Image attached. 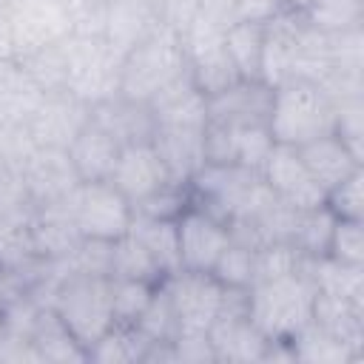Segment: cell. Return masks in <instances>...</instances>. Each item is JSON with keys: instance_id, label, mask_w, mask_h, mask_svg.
<instances>
[{"instance_id": "11", "label": "cell", "mask_w": 364, "mask_h": 364, "mask_svg": "<svg viewBox=\"0 0 364 364\" xmlns=\"http://www.w3.org/2000/svg\"><path fill=\"white\" fill-rule=\"evenodd\" d=\"M91 105L68 91L43 94L34 114L26 119V131L37 148H68L71 139L88 125Z\"/></svg>"}, {"instance_id": "3", "label": "cell", "mask_w": 364, "mask_h": 364, "mask_svg": "<svg viewBox=\"0 0 364 364\" xmlns=\"http://www.w3.org/2000/svg\"><path fill=\"white\" fill-rule=\"evenodd\" d=\"M336 105L310 80H287L273 88L267 128L279 145H304L324 134H333Z\"/></svg>"}, {"instance_id": "33", "label": "cell", "mask_w": 364, "mask_h": 364, "mask_svg": "<svg viewBox=\"0 0 364 364\" xmlns=\"http://www.w3.org/2000/svg\"><path fill=\"white\" fill-rule=\"evenodd\" d=\"M333 225H336V213H333L327 205L301 208L299 216H296V228H293L290 245H293L301 256H307V259L327 256V250H330V236H333Z\"/></svg>"}, {"instance_id": "35", "label": "cell", "mask_w": 364, "mask_h": 364, "mask_svg": "<svg viewBox=\"0 0 364 364\" xmlns=\"http://www.w3.org/2000/svg\"><path fill=\"white\" fill-rule=\"evenodd\" d=\"M301 20L324 34L364 28V0H316Z\"/></svg>"}, {"instance_id": "20", "label": "cell", "mask_w": 364, "mask_h": 364, "mask_svg": "<svg viewBox=\"0 0 364 364\" xmlns=\"http://www.w3.org/2000/svg\"><path fill=\"white\" fill-rule=\"evenodd\" d=\"M91 122L100 125L119 145L151 142L154 136V114L145 102H134L122 94H114L97 105H91Z\"/></svg>"}, {"instance_id": "7", "label": "cell", "mask_w": 364, "mask_h": 364, "mask_svg": "<svg viewBox=\"0 0 364 364\" xmlns=\"http://www.w3.org/2000/svg\"><path fill=\"white\" fill-rule=\"evenodd\" d=\"M65 48H68V80H65L68 94H74L88 105H97L117 94L122 54H117L102 37H82V34H71L65 40Z\"/></svg>"}, {"instance_id": "12", "label": "cell", "mask_w": 364, "mask_h": 364, "mask_svg": "<svg viewBox=\"0 0 364 364\" xmlns=\"http://www.w3.org/2000/svg\"><path fill=\"white\" fill-rule=\"evenodd\" d=\"M176 245H179V270L210 273L222 250L230 245V233L225 222L191 205L176 219Z\"/></svg>"}, {"instance_id": "5", "label": "cell", "mask_w": 364, "mask_h": 364, "mask_svg": "<svg viewBox=\"0 0 364 364\" xmlns=\"http://www.w3.org/2000/svg\"><path fill=\"white\" fill-rule=\"evenodd\" d=\"M54 313L74 333V338L88 350L111 324V276L65 273L51 299Z\"/></svg>"}, {"instance_id": "25", "label": "cell", "mask_w": 364, "mask_h": 364, "mask_svg": "<svg viewBox=\"0 0 364 364\" xmlns=\"http://www.w3.org/2000/svg\"><path fill=\"white\" fill-rule=\"evenodd\" d=\"M313 321L364 355V299H338L316 293Z\"/></svg>"}, {"instance_id": "26", "label": "cell", "mask_w": 364, "mask_h": 364, "mask_svg": "<svg viewBox=\"0 0 364 364\" xmlns=\"http://www.w3.org/2000/svg\"><path fill=\"white\" fill-rule=\"evenodd\" d=\"M31 341L40 353V364H82L88 361V350L74 338V333L63 324V318L54 313V307H43Z\"/></svg>"}, {"instance_id": "34", "label": "cell", "mask_w": 364, "mask_h": 364, "mask_svg": "<svg viewBox=\"0 0 364 364\" xmlns=\"http://www.w3.org/2000/svg\"><path fill=\"white\" fill-rule=\"evenodd\" d=\"M111 279H139V282L159 284V282L165 279V273H162L159 264L151 259V253H148L131 233H125V236L114 239Z\"/></svg>"}, {"instance_id": "6", "label": "cell", "mask_w": 364, "mask_h": 364, "mask_svg": "<svg viewBox=\"0 0 364 364\" xmlns=\"http://www.w3.org/2000/svg\"><path fill=\"white\" fill-rule=\"evenodd\" d=\"M250 287H222L219 313L208 330L216 364H262L267 338L247 313Z\"/></svg>"}, {"instance_id": "31", "label": "cell", "mask_w": 364, "mask_h": 364, "mask_svg": "<svg viewBox=\"0 0 364 364\" xmlns=\"http://www.w3.org/2000/svg\"><path fill=\"white\" fill-rule=\"evenodd\" d=\"M145 347H148V338L134 324H111L88 347V361L91 364H139Z\"/></svg>"}, {"instance_id": "44", "label": "cell", "mask_w": 364, "mask_h": 364, "mask_svg": "<svg viewBox=\"0 0 364 364\" xmlns=\"http://www.w3.org/2000/svg\"><path fill=\"white\" fill-rule=\"evenodd\" d=\"M324 205L336 213V219H364V168L330 188Z\"/></svg>"}, {"instance_id": "45", "label": "cell", "mask_w": 364, "mask_h": 364, "mask_svg": "<svg viewBox=\"0 0 364 364\" xmlns=\"http://www.w3.org/2000/svg\"><path fill=\"white\" fill-rule=\"evenodd\" d=\"M333 134L364 162V100L336 102V125Z\"/></svg>"}, {"instance_id": "43", "label": "cell", "mask_w": 364, "mask_h": 364, "mask_svg": "<svg viewBox=\"0 0 364 364\" xmlns=\"http://www.w3.org/2000/svg\"><path fill=\"white\" fill-rule=\"evenodd\" d=\"M111 256H114V242L108 239H88L82 236L80 245L65 256L68 273H91V276H111Z\"/></svg>"}, {"instance_id": "39", "label": "cell", "mask_w": 364, "mask_h": 364, "mask_svg": "<svg viewBox=\"0 0 364 364\" xmlns=\"http://www.w3.org/2000/svg\"><path fill=\"white\" fill-rule=\"evenodd\" d=\"M148 341H173L179 336V321H176V313L171 307V299L165 293L162 284H156L148 307L142 310V316L136 318L134 324Z\"/></svg>"}, {"instance_id": "30", "label": "cell", "mask_w": 364, "mask_h": 364, "mask_svg": "<svg viewBox=\"0 0 364 364\" xmlns=\"http://www.w3.org/2000/svg\"><path fill=\"white\" fill-rule=\"evenodd\" d=\"M264 23H230L225 28V51L239 80H262Z\"/></svg>"}, {"instance_id": "36", "label": "cell", "mask_w": 364, "mask_h": 364, "mask_svg": "<svg viewBox=\"0 0 364 364\" xmlns=\"http://www.w3.org/2000/svg\"><path fill=\"white\" fill-rule=\"evenodd\" d=\"M37 253L31 247V236H28V225H14V222H3L0 219V270L9 273H20L28 282L31 267L37 264Z\"/></svg>"}, {"instance_id": "14", "label": "cell", "mask_w": 364, "mask_h": 364, "mask_svg": "<svg viewBox=\"0 0 364 364\" xmlns=\"http://www.w3.org/2000/svg\"><path fill=\"white\" fill-rule=\"evenodd\" d=\"M262 179L282 202H287L293 208L324 205V188L313 179V173L307 171V165L299 156V148H293V145H279V142L273 145V151L262 168Z\"/></svg>"}, {"instance_id": "21", "label": "cell", "mask_w": 364, "mask_h": 364, "mask_svg": "<svg viewBox=\"0 0 364 364\" xmlns=\"http://www.w3.org/2000/svg\"><path fill=\"white\" fill-rule=\"evenodd\" d=\"M154 28H159V17L151 0H108L105 3L102 40L117 54L125 57Z\"/></svg>"}, {"instance_id": "53", "label": "cell", "mask_w": 364, "mask_h": 364, "mask_svg": "<svg viewBox=\"0 0 364 364\" xmlns=\"http://www.w3.org/2000/svg\"><path fill=\"white\" fill-rule=\"evenodd\" d=\"M6 3H9V0H0V6H6Z\"/></svg>"}, {"instance_id": "1", "label": "cell", "mask_w": 364, "mask_h": 364, "mask_svg": "<svg viewBox=\"0 0 364 364\" xmlns=\"http://www.w3.org/2000/svg\"><path fill=\"white\" fill-rule=\"evenodd\" d=\"M188 188L191 205L208 210L225 225L233 219L256 216L276 196L259 171H250L239 162H205Z\"/></svg>"}, {"instance_id": "22", "label": "cell", "mask_w": 364, "mask_h": 364, "mask_svg": "<svg viewBox=\"0 0 364 364\" xmlns=\"http://www.w3.org/2000/svg\"><path fill=\"white\" fill-rule=\"evenodd\" d=\"M119 148L122 145L114 136H108L100 125H94L88 119V125L71 139V145L65 151H68V159H71L80 182H108L111 171L117 165Z\"/></svg>"}, {"instance_id": "23", "label": "cell", "mask_w": 364, "mask_h": 364, "mask_svg": "<svg viewBox=\"0 0 364 364\" xmlns=\"http://www.w3.org/2000/svg\"><path fill=\"white\" fill-rule=\"evenodd\" d=\"M299 156L307 165V171L313 173V179L324 188V196H327L330 188H336L350 173L364 168V162L336 134H324L318 139H310V142L299 145Z\"/></svg>"}, {"instance_id": "41", "label": "cell", "mask_w": 364, "mask_h": 364, "mask_svg": "<svg viewBox=\"0 0 364 364\" xmlns=\"http://www.w3.org/2000/svg\"><path fill=\"white\" fill-rule=\"evenodd\" d=\"M253 253H256V247L230 242L210 270L213 279L222 287H250L253 284Z\"/></svg>"}, {"instance_id": "4", "label": "cell", "mask_w": 364, "mask_h": 364, "mask_svg": "<svg viewBox=\"0 0 364 364\" xmlns=\"http://www.w3.org/2000/svg\"><path fill=\"white\" fill-rule=\"evenodd\" d=\"M185 71H188V63H185L179 34L173 28L159 26L122 57L117 94L148 105L156 91H162L168 82H173Z\"/></svg>"}, {"instance_id": "42", "label": "cell", "mask_w": 364, "mask_h": 364, "mask_svg": "<svg viewBox=\"0 0 364 364\" xmlns=\"http://www.w3.org/2000/svg\"><path fill=\"white\" fill-rule=\"evenodd\" d=\"M273 145H276V139L264 122L262 125H236V162L239 165L262 173Z\"/></svg>"}, {"instance_id": "10", "label": "cell", "mask_w": 364, "mask_h": 364, "mask_svg": "<svg viewBox=\"0 0 364 364\" xmlns=\"http://www.w3.org/2000/svg\"><path fill=\"white\" fill-rule=\"evenodd\" d=\"M171 299V307L179 321V333H208L219 304H222V284L213 273L196 270H173L159 282Z\"/></svg>"}, {"instance_id": "24", "label": "cell", "mask_w": 364, "mask_h": 364, "mask_svg": "<svg viewBox=\"0 0 364 364\" xmlns=\"http://www.w3.org/2000/svg\"><path fill=\"white\" fill-rule=\"evenodd\" d=\"M43 91L26 74L17 57L0 60V122L3 125H26V119L40 105Z\"/></svg>"}, {"instance_id": "8", "label": "cell", "mask_w": 364, "mask_h": 364, "mask_svg": "<svg viewBox=\"0 0 364 364\" xmlns=\"http://www.w3.org/2000/svg\"><path fill=\"white\" fill-rule=\"evenodd\" d=\"M6 17L11 26L14 57L60 43L74 31L71 6L65 0H9Z\"/></svg>"}, {"instance_id": "38", "label": "cell", "mask_w": 364, "mask_h": 364, "mask_svg": "<svg viewBox=\"0 0 364 364\" xmlns=\"http://www.w3.org/2000/svg\"><path fill=\"white\" fill-rule=\"evenodd\" d=\"M307 256H301L293 245L287 242H267L259 245L253 253V284L256 282H267V279H279L287 273L301 270Z\"/></svg>"}, {"instance_id": "9", "label": "cell", "mask_w": 364, "mask_h": 364, "mask_svg": "<svg viewBox=\"0 0 364 364\" xmlns=\"http://www.w3.org/2000/svg\"><path fill=\"white\" fill-rule=\"evenodd\" d=\"M134 205L111 182H80L74 193V222L88 239H119L128 233Z\"/></svg>"}, {"instance_id": "17", "label": "cell", "mask_w": 364, "mask_h": 364, "mask_svg": "<svg viewBox=\"0 0 364 364\" xmlns=\"http://www.w3.org/2000/svg\"><path fill=\"white\" fill-rule=\"evenodd\" d=\"M299 31H301V14H293V11H282L270 23H264V43H262L264 85L276 88L287 80H296Z\"/></svg>"}, {"instance_id": "15", "label": "cell", "mask_w": 364, "mask_h": 364, "mask_svg": "<svg viewBox=\"0 0 364 364\" xmlns=\"http://www.w3.org/2000/svg\"><path fill=\"white\" fill-rule=\"evenodd\" d=\"M108 182L131 205H136L139 199H145L148 193H154L156 188L171 182V176L151 142H134V145L119 148V156H117V165H114Z\"/></svg>"}, {"instance_id": "28", "label": "cell", "mask_w": 364, "mask_h": 364, "mask_svg": "<svg viewBox=\"0 0 364 364\" xmlns=\"http://www.w3.org/2000/svg\"><path fill=\"white\" fill-rule=\"evenodd\" d=\"M290 347H293L296 361H301V364H355L364 358L350 344H344L341 338H336L333 333L318 327L316 321L301 327L290 338Z\"/></svg>"}, {"instance_id": "50", "label": "cell", "mask_w": 364, "mask_h": 364, "mask_svg": "<svg viewBox=\"0 0 364 364\" xmlns=\"http://www.w3.org/2000/svg\"><path fill=\"white\" fill-rule=\"evenodd\" d=\"M14 57V40H11V26L6 17V6H0V60Z\"/></svg>"}, {"instance_id": "49", "label": "cell", "mask_w": 364, "mask_h": 364, "mask_svg": "<svg viewBox=\"0 0 364 364\" xmlns=\"http://www.w3.org/2000/svg\"><path fill=\"white\" fill-rule=\"evenodd\" d=\"M193 3H196V11L199 14L210 17L213 23H219L225 28L233 23V3L236 0H193Z\"/></svg>"}, {"instance_id": "32", "label": "cell", "mask_w": 364, "mask_h": 364, "mask_svg": "<svg viewBox=\"0 0 364 364\" xmlns=\"http://www.w3.org/2000/svg\"><path fill=\"white\" fill-rule=\"evenodd\" d=\"M65 40L51 43L46 48H37V51H31L26 57H17L20 65L26 68V74L34 80V85L43 94L65 91V80H68V48H65Z\"/></svg>"}, {"instance_id": "46", "label": "cell", "mask_w": 364, "mask_h": 364, "mask_svg": "<svg viewBox=\"0 0 364 364\" xmlns=\"http://www.w3.org/2000/svg\"><path fill=\"white\" fill-rule=\"evenodd\" d=\"M327 256L350 264H364V219H336Z\"/></svg>"}, {"instance_id": "37", "label": "cell", "mask_w": 364, "mask_h": 364, "mask_svg": "<svg viewBox=\"0 0 364 364\" xmlns=\"http://www.w3.org/2000/svg\"><path fill=\"white\" fill-rule=\"evenodd\" d=\"M156 284L139 279H111V310L114 324H136L142 310L148 307Z\"/></svg>"}, {"instance_id": "47", "label": "cell", "mask_w": 364, "mask_h": 364, "mask_svg": "<svg viewBox=\"0 0 364 364\" xmlns=\"http://www.w3.org/2000/svg\"><path fill=\"white\" fill-rule=\"evenodd\" d=\"M173 353L176 364H216L208 333H179L173 338Z\"/></svg>"}, {"instance_id": "18", "label": "cell", "mask_w": 364, "mask_h": 364, "mask_svg": "<svg viewBox=\"0 0 364 364\" xmlns=\"http://www.w3.org/2000/svg\"><path fill=\"white\" fill-rule=\"evenodd\" d=\"M148 108L154 114V125H171V128L208 125V97L193 85L188 71L173 82H168L162 91H156Z\"/></svg>"}, {"instance_id": "16", "label": "cell", "mask_w": 364, "mask_h": 364, "mask_svg": "<svg viewBox=\"0 0 364 364\" xmlns=\"http://www.w3.org/2000/svg\"><path fill=\"white\" fill-rule=\"evenodd\" d=\"M273 88L262 80H239L230 88L208 97V122L222 125H267Z\"/></svg>"}, {"instance_id": "29", "label": "cell", "mask_w": 364, "mask_h": 364, "mask_svg": "<svg viewBox=\"0 0 364 364\" xmlns=\"http://www.w3.org/2000/svg\"><path fill=\"white\" fill-rule=\"evenodd\" d=\"M128 233L151 253V259L159 264V270L168 276L179 270V245H176V222L171 219H154L134 210Z\"/></svg>"}, {"instance_id": "51", "label": "cell", "mask_w": 364, "mask_h": 364, "mask_svg": "<svg viewBox=\"0 0 364 364\" xmlns=\"http://www.w3.org/2000/svg\"><path fill=\"white\" fill-rule=\"evenodd\" d=\"M316 0H282L284 11H293V14H304Z\"/></svg>"}, {"instance_id": "2", "label": "cell", "mask_w": 364, "mask_h": 364, "mask_svg": "<svg viewBox=\"0 0 364 364\" xmlns=\"http://www.w3.org/2000/svg\"><path fill=\"white\" fill-rule=\"evenodd\" d=\"M316 287L304 270L250 284L247 313L264 338L290 341L301 327L313 321Z\"/></svg>"}, {"instance_id": "48", "label": "cell", "mask_w": 364, "mask_h": 364, "mask_svg": "<svg viewBox=\"0 0 364 364\" xmlns=\"http://www.w3.org/2000/svg\"><path fill=\"white\" fill-rule=\"evenodd\" d=\"M282 11H284L282 0H236L233 23H270Z\"/></svg>"}, {"instance_id": "19", "label": "cell", "mask_w": 364, "mask_h": 364, "mask_svg": "<svg viewBox=\"0 0 364 364\" xmlns=\"http://www.w3.org/2000/svg\"><path fill=\"white\" fill-rule=\"evenodd\" d=\"M151 145L156 148L171 182L188 185L205 165V128H171L156 125Z\"/></svg>"}, {"instance_id": "40", "label": "cell", "mask_w": 364, "mask_h": 364, "mask_svg": "<svg viewBox=\"0 0 364 364\" xmlns=\"http://www.w3.org/2000/svg\"><path fill=\"white\" fill-rule=\"evenodd\" d=\"M188 208H191V188L182 182H165L162 188H156L154 193H148L134 205V210L142 216L171 219V222H176Z\"/></svg>"}, {"instance_id": "27", "label": "cell", "mask_w": 364, "mask_h": 364, "mask_svg": "<svg viewBox=\"0 0 364 364\" xmlns=\"http://www.w3.org/2000/svg\"><path fill=\"white\" fill-rule=\"evenodd\" d=\"M301 270L321 296L364 299V264L338 262L333 256H316V259H304Z\"/></svg>"}, {"instance_id": "13", "label": "cell", "mask_w": 364, "mask_h": 364, "mask_svg": "<svg viewBox=\"0 0 364 364\" xmlns=\"http://www.w3.org/2000/svg\"><path fill=\"white\" fill-rule=\"evenodd\" d=\"M17 171L37 208L63 202L80 188V176L65 148H34Z\"/></svg>"}, {"instance_id": "52", "label": "cell", "mask_w": 364, "mask_h": 364, "mask_svg": "<svg viewBox=\"0 0 364 364\" xmlns=\"http://www.w3.org/2000/svg\"><path fill=\"white\" fill-rule=\"evenodd\" d=\"M65 3H68V6H74V3H82V0H65Z\"/></svg>"}]
</instances>
